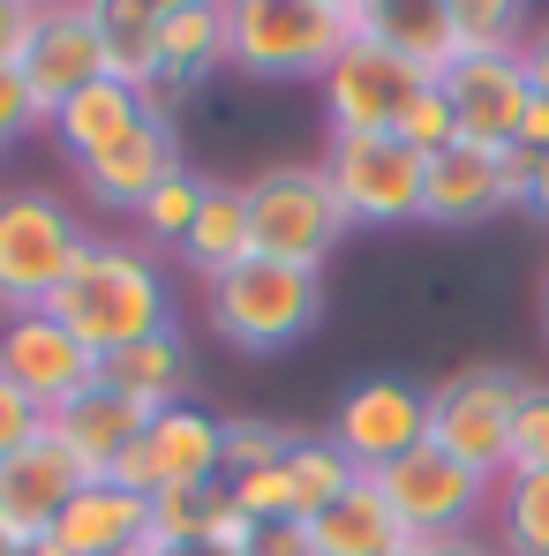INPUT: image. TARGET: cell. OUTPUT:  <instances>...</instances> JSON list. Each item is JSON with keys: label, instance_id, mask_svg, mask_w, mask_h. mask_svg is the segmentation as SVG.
Wrapping results in <instances>:
<instances>
[{"label": "cell", "instance_id": "obj_1", "mask_svg": "<svg viewBox=\"0 0 549 556\" xmlns=\"http://www.w3.org/2000/svg\"><path fill=\"white\" fill-rule=\"evenodd\" d=\"M46 316L68 324L98 362H105V354H121V346H136V339H151V331L174 324V286L151 264V249L91 233L84 256H76V271L61 278V293L46 301Z\"/></svg>", "mask_w": 549, "mask_h": 556}, {"label": "cell", "instance_id": "obj_2", "mask_svg": "<svg viewBox=\"0 0 549 556\" xmlns=\"http://www.w3.org/2000/svg\"><path fill=\"white\" fill-rule=\"evenodd\" d=\"M354 38H362L354 0H234L226 8V68L257 84H324Z\"/></svg>", "mask_w": 549, "mask_h": 556}, {"label": "cell", "instance_id": "obj_3", "mask_svg": "<svg viewBox=\"0 0 549 556\" xmlns=\"http://www.w3.org/2000/svg\"><path fill=\"white\" fill-rule=\"evenodd\" d=\"M91 226L53 188H8L0 195V316H38L61 278L76 271Z\"/></svg>", "mask_w": 549, "mask_h": 556}, {"label": "cell", "instance_id": "obj_4", "mask_svg": "<svg viewBox=\"0 0 549 556\" xmlns=\"http://www.w3.org/2000/svg\"><path fill=\"white\" fill-rule=\"evenodd\" d=\"M324 316V271L249 256L226 278H211V331L241 354H286L294 339H309Z\"/></svg>", "mask_w": 549, "mask_h": 556}, {"label": "cell", "instance_id": "obj_5", "mask_svg": "<svg viewBox=\"0 0 549 556\" xmlns=\"http://www.w3.org/2000/svg\"><path fill=\"white\" fill-rule=\"evenodd\" d=\"M241 203H249V241L272 264L324 271V256L354 233L332 181H324V166H264V174L241 181Z\"/></svg>", "mask_w": 549, "mask_h": 556}, {"label": "cell", "instance_id": "obj_6", "mask_svg": "<svg viewBox=\"0 0 549 556\" xmlns=\"http://www.w3.org/2000/svg\"><path fill=\"white\" fill-rule=\"evenodd\" d=\"M520 399H527V376L497 369V362H474L452 383L429 391V444L459 459L482 481H504L512 466V421H520Z\"/></svg>", "mask_w": 549, "mask_h": 556}, {"label": "cell", "instance_id": "obj_7", "mask_svg": "<svg viewBox=\"0 0 549 556\" xmlns=\"http://www.w3.org/2000/svg\"><path fill=\"white\" fill-rule=\"evenodd\" d=\"M316 166L339 195L347 226H422L429 159L414 143H399V136H332V151Z\"/></svg>", "mask_w": 549, "mask_h": 556}, {"label": "cell", "instance_id": "obj_8", "mask_svg": "<svg viewBox=\"0 0 549 556\" xmlns=\"http://www.w3.org/2000/svg\"><path fill=\"white\" fill-rule=\"evenodd\" d=\"M369 481L384 489V504H391V519L407 527V542H445V534H474L482 504L497 496V481L466 473V466L445 459L437 444L407 452L399 466H384V473H369Z\"/></svg>", "mask_w": 549, "mask_h": 556}, {"label": "cell", "instance_id": "obj_9", "mask_svg": "<svg viewBox=\"0 0 549 556\" xmlns=\"http://www.w3.org/2000/svg\"><path fill=\"white\" fill-rule=\"evenodd\" d=\"M113 481L136 489V496L226 481V421L203 414V406H166V414H151L144 437H136V452L113 466Z\"/></svg>", "mask_w": 549, "mask_h": 556}, {"label": "cell", "instance_id": "obj_10", "mask_svg": "<svg viewBox=\"0 0 549 556\" xmlns=\"http://www.w3.org/2000/svg\"><path fill=\"white\" fill-rule=\"evenodd\" d=\"M332 444L362 466V473L399 466L407 452L429 444V391L407 383V376H369V383H354L339 399V414H332Z\"/></svg>", "mask_w": 549, "mask_h": 556}, {"label": "cell", "instance_id": "obj_11", "mask_svg": "<svg viewBox=\"0 0 549 556\" xmlns=\"http://www.w3.org/2000/svg\"><path fill=\"white\" fill-rule=\"evenodd\" d=\"M0 376L23 383L46 414H61L68 399L98 391L105 362H98L68 324H53V316L38 308V316H8V324H0Z\"/></svg>", "mask_w": 549, "mask_h": 556}, {"label": "cell", "instance_id": "obj_12", "mask_svg": "<svg viewBox=\"0 0 549 556\" xmlns=\"http://www.w3.org/2000/svg\"><path fill=\"white\" fill-rule=\"evenodd\" d=\"M429 76L422 68H407L399 53H384V46H369L354 38L347 53H339V68L324 76V113H332V136H391L399 128V113L414 105Z\"/></svg>", "mask_w": 549, "mask_h": 556}, {"label": "cell", "instance_id": "obj_13", "mask_svg": "<svg viewBox=\"0 0 549 556\" xmlns=\"http://www.w3.org/2000/svg\"><path fill=\"white\" fill-rule=\"evenodd\" d=\"M437 84L452 98V121H459V143L466 151H520V128H527V105H535V84H527V61L520 53L459 61Z\"/></svg>", "mask_w": 549, "mask_h": 556}, {"label": "cell", "instance_id": "obj_14", "mask_svg": "<svg viewBox=\"0 0 549 556\" xmlns=\"http://www.w3.org/2000/svg\"><path fill=\"white\" fill-rule=\"evenodd\" d=\"M98 76H105V46H98L91 0H53V8H38V30H30V53H23V84L46 105V121L76 91H91Z\"/></svg>", "mask_w": 549, "mask_h": 556}, {"label": "cell", "instance_id": "obj_15", "mask_svg": "<svg viewBox=\"0 0 549 556\" xmlns=\"http://www.w3.org/2000/svg\"><path fill=\"white\" fill-rule=\"evenodd\" d=\"M182 174V128H174V113H151L121 151H105L91 166H76V181L91 195L98 211H121V218H136L159 188Z\"/></svg>", "mask_w": 549, "mask_h": 556}, {"label": "cell", "instance_id": "obj_16", "mask_svg": "<svg viewBox=\"0 0 549 556\" xmlns=\"http://www.w3.org/2000/svg\"><path fill=\"white\" fill-rule=\"evenodd\" d=\"M76 489H84V466L68 459L53 437L23 444L15 459H0V534L8 542H46Z\"/></svg>", "mask_w": 549, "mask_h": 556}, {"label": "cell", "instance_id": "obj_17", "mask_svg": "<svg viewBox=\"0 0 549 556\" xmlns=\"http://www.w3.org/2000/svg\"><path fill=\"white\" fill-rule=\"evenodd\" d=\"M226 68V8L219 0H159V113Z\"/></svg>", "mask_w": 549, "mask_h": 556}, {"label": "cell", "instance_id": "obj_18", "mask_svg": "<svg viewBox=\"0 0 549 556\" xmlns=\"http://www.w3.org/2000/svg\"><path fill=\"white\" fill-rule=\"evenodd\" d=\"M144 421H151L144 406H128V399H113V391L98 383V391H84V399H68L61 414H46V437L84 466V481H113V466L136 452Z\"/></svg>", "mask_w": 549, "mask_h": 556}, {"label": "cell", "instance_id": "obj_19", "mask_svg": "<svg viewBox=\"0 0 549 556\" xmlns=\"http://www.w3.org/2000/svg\"><path fill=\"white\" fill-rule=\"evenodd\" d=\"M53 542L68 556H136L151 549V496L121 489V481H84L53 527Z\"/></svg>", "mask_w": 549, "mask_h": 556}, {"label": "cell", "instance_id": "obj_20", "mask_svg": "<svg viewBox=\"0 0 549 556\" xmlns=\"http://www.w3.org/2000/svg\"><path fill=\"white\" fill-rule=\"evenodd\" d=\"M362 38L399 53L407 68H422L429 84L459 68V38H452V0H354Z\"/></svg>", "mask_w": 549, "mask_h": 556}, {"label": "cell", "instance_id": "obj_21", "mask_svg": "<svg viewBox=\"0 0 549 556\" xmlns=\"http://www.w3.org/2000/svg\"><path fill=\"white\" fill-rule=\"evenodd\" d=\"M512 211V188H504V151H437L429 159V195H422V226H482Z\"/></svg>", "mask_w": 549, "mask_h": 556}, {"label": "cell", "instance_id": "obj_22", "mask_svg": "<svg viewBox=\"0 0 549 556\" xmlns=\"http://www.w3.org/2000/svg\"><path fill=\"white\" fill-rule=\"evenodd\" d=\"M159 113V98L128 91V84H113V76H98L91 91H76L61 113H53V136H61V151L76 159V166H91L105 151H121L144 121Z\"/></svg>", "mask_w": 549, "mask_h": 556}, {"label": "cell", "instance_id": "obj_23", "mask_svg": "<svg viewBox=\"0 0 549 556\" xmlns=\"http://www.w3.org/2000/svg\"><path fill=\"white\" fill-rule=\"evenodd\" d=\"M98 383H105L113 399L144 406V414L188 406V346H182V331L166 324V331H151V339H136V346L105 354V376H98Z\"/></svg>", "mask_w": 549, "mask_h": 556}, {"label": "cell", "instance_id": "obj_24", "mask_svg": "<svg viewBox=\"0 0 549 556\" xmlns=\"http://www.w3.org/2000/svg\"><path fill=\"white\" fill-rule=\"evenodd\" d=\"M399 542H407V527L391 519V504H384L376 481H354L332 511L301 519V549L309 556H391Z\"/></svg>", "mask_w": 549, "mask_h": 556}, {"label": "cell", "instance_id": "obj_25", "mask_svg": "<svg viewBox=\"0 0 549 556\" xmlns=\"http://www.w3.org/2000/svg\"><path fill=\"white\" fill-rule=\"evenodd\" d=\"M188 271L203 278H226L234 264H249L257 256V241H249V203H241V181H211L203 188V211H196V226H188V241L174 249Z\"/></svg>", "mask_w": 549, "mask_h": 556}, {"label": "cell", "instance_id": "obj_26", "mask_svg": "<svg viewBox=\"0 0 549 556\" xmlns=\"http://www.w3.org/2000/svg\"><path fill=\"white\" fill-rule=\"evenodd\" d=\"M98 46H105V76L128 91H159V0H91Z\"/></svg>", "mask_w": 549, "mask_h": 556}, {"label": "cell", "instance_id": "obj_27", "mask_svg": "<svg viewBox=\"0 0 549 556\" xmlns=\"http://www.w3.org/2000/svg\"><path fill=\"white\" fill-rule=\"evenodd\" d=\"M354 481H369L362 466L347 459L332 437H294V452H286V489H294V527L301 519H316V511H332Z\"/></svg>", "mask_w": 549, "mask_h": 556}, {"label": "cell", "instance_id": "obj_28", "mask_svg": "<svg viewBox=\"0 0 549 556\" xmlns=\"http://www.w3.org/2000/svg\"><path fill=\"white\" fill-rule=\"evenodd\" d=\"M497 556H549V473L497 481Z\"/></svg>", "mask_w": 549, "mask_h": 556}, {"label": "cell", "instance_id": "obj_29", "mask_svg": "<svg viewBox=\"0 0 549 556\" xmlns=\"http://www.w3.org/2000/svg\"><path fill=\"white\" fill-rule=\"evenodd\" d=\"M452 38L459 61H489V53H527V8L520 0H452Z\"/></svg>", "mask_w": 549, "mask_h": 556}, {"label": "cell", "instance_id": "obj_30", "mask_svg": "<svg viewBox=\"0 0 549 556\" xmlns=\"http://www.w3.org/2000/svg\"><path fill=\"white\" fill-rule=\"evenodd\" d=\"M286 452H294V429H278L264 414H234V421H226V481L264 473V466H286Z\"/></svg>", "mask_w": 549, "mask_h": 556}, {"label": "cell", "instance_id": "obj_31", "mask_svg": "<svg viewBox=\"0 0 549 556\" xmlns=\"http://www.w3.org/2000/svg\"><path fill=\"white\" fill-rule=\"evenodd\" d=\"M203 174H174V181L159 188V195H151V203H144V211H136V226H144V233H151V241H166V249H182L188 241V226H196V211H203Z\"/></svg>", "mask_w": 549, "mask_h": 556}, {"label": "cell", "instance_id": "obj_32", "mask_svg": "<svg viewBox=\"0 0 549 556\" xmlns=\"http://www.w3.org/2000/svg\"><path fill=\"white\" fill-rule=\"evenodd\" d=\"M399 143H414L422 159H437V151H452L459 143V121H452V98H445V84H422L414 91V105L399 113V128H391Z\"/></svg>", "mask_w": 549, "mask_h": 556}, {"label": "cell", "instance_id": "obj_33", "mask_svg": "<svg viewBox=\"0 0 549 556\" xmlns=\"http://www.w3.org/2000/svg\"><path fill=\"white\" fill-rule=\"evenodd\" d=\"M504 473H549V383H527L512 421V466Z\"/></svg>", "mask_w": 549, "mask_h": 556}, {"label": "cell", "instance_id": "obj_34", "mask_svg": "<svg viewBox=\"0 0 549 556\" xmlns=\"http://www.w3.org/2000/svg\"><path fill=\"white\" fill-rule=\"evenodd\" d=\"M38 437H46V406H38L23 383L0 376V459H15V452L38 444Z\"/></svg>", "mask_w": 549, "mask_h": 556}, {"label": "cell", "instance_id": "obj_35", "mask_svg": "<svg viewBox=\"0 0 549 556\" xmlns=\"http://www.w3.org/2000/svg\"><path fill=\"white\" fill-rule=\"evenodd\" d=\"M46 121V105L30 98V84H23V68H0V151L15 143V136H30Z\"/></svg>", "mask_w": 549, "mask_h": 556}, {"label": "cell", "instance_id": "obj_36", "mask_svg": "<svg viewBox=\"0 0 549 556\" xmlns=\"http://www.w3.org/2000/svg\"><path fill=\"white\" fill-rule=\"evenodd\" d=\"M30 30H38V8L30 0H0V68H23Z\"/></svg>", "mask_w": 549, "mask_h": 556}, {"label": "cell", "instance_id": "obj_37", "mask_svg": "<svg viewBox=\"0 0 549 556\" xmlns=\"http://www.w3.org/2000/svg\"><path fill=\"white\" fill-rule=\"evenodd\" d=\"M520 61H527V84H535V98L549 105V30H535V38H527V53H520Z\"/></svg>", "mask_w": 549, "mask_h": 556}, {"label": "cell", "instance_id": "obj_38", "mask_svg": "<svg viewBox=\"0 0 549 556\" xmlns=\"http://www.w3.org/2000/svg\"><path fill=\"white\" fill-rule=\"evenodd\" d=\"M249 556H309V549H301V527H264Z\"/></svg>", "mask_w": 549, "mask_h": 556}, {"label": "cell", "instance_id": "obj_39", "mask_svg": "<svg viewBox=\"0 0 549 556\" xmlns=\"http://www.w3.org/2000/svg\"><path fill=\"white\" fill-rule=\"evenodd\" d=\"M429 556H497L482 534H445V542H429Z\"/></svg>", "mask_w": 549, "mask_h": 556}, {"label": "cell", "instance_id": "obj_40", "mask_svg": "<svg viewBox=\"0 0 549 556\" xmlns=\"http://www.w3.org/2000/svg\"><path fill=\"white\" fill-rule=\"evenodd\" d=\"M527 159H535V151H527ZM527 211H542V218H549V151L535 159V195H527Z\"/></svg>", "mask_w": 549, "mask_h": 556}, {"label": "cell", "instance_id": "obj_41", "mask_svg": "<svg viewBox=\"0 0 549 556\" xmlns=\"http://www.w3.org/2000/svg\"><path fill=\"white\" fill-rule=\"evenodd\" d=\"M15 556H68V549H61V542L46 534V542H23V549H15Z\"/></svg>", "mask_w": 549, "mask_h": 556}, {"label": "cell", "instance_id": "obj_42", "mask_svg": "<svg viewBox=\"0 0 549 556\" xmlns=\"http://www.w3.org/2000/svg\"><path fill=\"white\" fill-rule=\"evenodd\" d=\"M391 556H429V542H399V549H391Z\"/></svg>", "mask_w": 549, "mask_h": 556}, {"label": "cell", "instance_id": "obj_43", "mask_svg": "<svg viewBox=\"0 0 549 556\" xmlns=\"http://www.w3.org/2000/svg\"><path fill=\"white\" fill-rule=\"evenodd\" d=\"M15 549H23V542H8V534H0V556H15Z\"/></svg>", "mask_w": 549, "mask_h": 556}, {"label": "cell", "instance_id": "obj_44", "mask_svg": "<svg viewBox=\"0 0 549 556\" xmlns=\"http://www.w3.org/2000/svg\"><path fill=\"white\" fill-rule=\"evenodd\" d=\"M542 331H549V286H542Z\"/></svg>", "mask_w": 549, "mask_h": 556}, {"label": "cell", "instance_id": "obj_45", "mask_svg": "<svg viewBox=\"0 0 549 556\" xmlns=\"http://www.w3.org/2000/svg\"><path fill=\"white\" fill-rule=\"evenodd\" d=\"M136 556H151V549H136Z\"/></svg>", "mask_w": 549, "mask_h": 556}]
</instances>
